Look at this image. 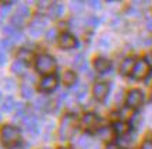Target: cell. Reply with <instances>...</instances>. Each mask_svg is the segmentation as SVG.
Here are the masks:
<instances>
[{"mask_svg":"<svg viewBox=\"0 0 152 149\" xmlns=\"http://www.w3.org/2000/svg\"><path fill=\"white\" fill-rule=\"evenodd\" d=\"M89 6H91L92 9H101V1H96V0L89 1Z\"/></svg>","mask_w":152,"mask_h":149,"instance_id":"836d02e7","label":"cell"},{"mask_svg":"<svg viewBox=\"0 0 152 149\" xmlns=\"http://www.w3.org/2000/svg\"><path fill=\"white\" fill-rule=\"evenodd\" d=\"M21 93L25 99H31L34 96V89L32 86H29L28 84H23L21 85Z\"/></svg>","mask_w":152,"mask_h":149,"instance_id":"484cf974","label":"cell"},{"mask_svg":"<svg viewBox=\"0 0 152 149\" xmlns=\"http://www.w3.org/2000/svg\"><path fill=\"white\" fill-rule=\"evenodd\" d=\"M99 117L95 114V113H85L81 118V126L88 131L96 130L98 126H99Z\"/></svg>","mask_w":152,"mask_h":149,"instance_id":"9c48e42d","label":"cell"},{"mask_svg":"<svg viewBox=\"0 0 152 149\" xmlns=\"http://www.w3.org/2000/svg\"><path fill=\"white\" fill-rule=\"evenodd\" d=\"M45 25H46V21L42 18L41 15H38V17H35V18L32 20V23H31V25H29V33L35 38L41 36L42 33H43Z\"/></svg>","mask_w":152,"mask_h":149,"instance_id":"30bf717a","label":"cell"},{"mask_svg":"<svg viewBox=\"0 0 152 149\" xmlns=\"http://www.w3.org/2000/svg\"><path fill=\"white\" fill-rule=\"evenodd\" d=\"M77 117L73 116V114H66L63 118H61V123H60L59 127V137L61 141H67L70 140L74 135L75 130H77Z\"/></svg>","mask_w":152,"mask_h":149,"instance_id":"6da1fadb","label":"cell"},{"mask_svg":"<svg viewBox=\"0 0 152 149\" xmlns=\"http://www.w3.org/2000/svg\"><path fill=\"white\" fill-rule=\"evenodd\" d=\"M106 149H120L119 145L115 144V142H109V144L106 145Z\"/></svg>","mask_w":152,"mask_h":149,"instance_id":"e575fe53","label":"cell"},{"mask_svg":"<svg viewBox=\"0 0 152 149\" xmlns=\"http://www.w3.org/2000/svg\"><path fill=\"white\" fill-rule=\"evenodd\" d=\"M57 88V78H56L55 75H46V77H43L41 81V84H39V89H41L42 92H52V91H55Z\"/></svg>","mask_w":152,"mask_h":149,"instance_id":"8fae6325","label":"cell"},{"mask_svg":"<svg viewBox=\"0 0 152 149\" xmlns=\"http://www.w3.org/2000/svg\"><path fill=\"white\" fill-rule=\"evenodd\" d=\"M112 128H113V131H115V134H117L119 137H126V135H129L130 131H131L130 123H127V121H121V120L113 123Z\"/></svg>","mask_w":152,"mask_h":149,"instance_id":"4fadbf2b","label":"cell"},{"mask_svg":"<svg viewBox=\"0 0 152 149\" xmlns=\"http://www.w3.org/2000/svg\"><path fill=\"white\" fill-rule=\"evenodd\" d=\"M98 137L102 141H109L110 142L112 138L115 137V131H113L112 127H101V128H98Z\"/></svg>","mask_w":152,"mask_h":149,"instance_id":"ac0fdd59","label":"cell"},{"mask_svg":"<svg viewBox=\"0 0 152 149\" xmlns=\"http://www.w3.org/2000/svg\"><path fill=\"white\" fill-rule=\"evenodd\" d=\"M83 6H84L83 1H73L71 3V9H73V11H80L83 9Z\"/></svg>","mask_w":152,"mask_h":149,"instance_id":"4dcf8cb0","label":"cell"},{"mask_svg":"<svg viewBox=\"0 0 152 149\" xmlns=\"http://www.w3.org/2000/svg\"><path fill=\"white\" fill-rule=\"evenodd\" d=\"M0 120H1V116H0Z\"/></svg>","mask_w":152,"mask_h":149,"instance_id":"60d3db41","label":"cell"},{"mask_svg":"<svg viewBox=\"0 0 152 149\" xmlns=\"http://www.w3.org/2000/svg\"><path fill=\"white\" fill-rule=\"evenodd\" d=\"M98 24H99V20H98L96 17H89V18L87 20V25H88V27H92V28H95Z\"/></svg>","mask_w":152,"mask_h":149,"instance_id":"f546056e","label":"cell"},{"mask_svg":"<svg viewBox=\"0 0 152 149\" xmlns=\"http://www.w3.org/2000/svg\"><path fill=\"white\" fill-rule=\"evenodd\" d=\"M85 93H87V86L85 85H78L75 88V98L77 99H83L85 96Z\"/></svg>","mask_w":152,"mask_h":149,"instance_id":"83f0119b","label":"cell"},{"mask_svg":"<svg viewBox=\"0 0 152 149\" xmlns=\"http://www.w3.org/2000/svg\"><path fill=\"white\" fill-rule=\"evenodd\" d=\"M135 61L133 57H126L124 60L121 61V64H120V74L124 75V77H127V75H131V73H133L134 70V65H135Z\"/></svg>","mask_w":152,"mask_h":149,"instance_id":"9a60e30c","label":"cell"},{"mask_svg":"<svg viewBox=\"0 0 152 149\" xmlns=\"http://www.w3.org/2000/svg\"><path fill=\"white\" fill-rule=\"evenodd\" d=\"M60 149H73V148H60Z\"/></svg>","mask_w":152,"mask_h":149,"instance_id":"f35d334b","label":"cell"},{"mask_svg":"<svg viewBox=\"0 0 152 149\" xmlns=\"http://www.w3.org/2000/svg\"><path fill=\"white\" fill-rule=\"evenodd\" d=\"M89 145H91V140L88 138L87 135H83V137L78 140V146H80V148L88 149V148H89Z\"/></svg>","mask_w":152,"mask_h":149,"instance_id":"4316f807","label":"cell"},{"mask_svg":"<svg viewBox=\"0 0 152 149\" xmlns=\"http://www.w3.org/2000/svg\"><path fill=\"white\" fill-rule=\"evenodd\" d=\"M23 123H24V126H25V128H27V131L29 134L37 135L38 132H39V123H38V118L35 116L28 114V116H25L23 118Z\"/></svg>","mask_w":152,"mask_h":149,"instance_id":"7c38bea8","label":"cell"},{"mask_svg":"<svg viewBox=\"0 0 152 149\" xmlns=\"http://www.w3.org/2000/svg\"><path fill=\"white\" fill-rule=\"evenodd\" d=\"M13 45H14V42H13V41H10V39H7V38L3 41V49H6V50L11 49V47H13Z\"/></svg>","mask_w":152,"mask_h":149,"instance_id":"1f68e13d","label":"cell"},{"mask_svg":"<svg viewBox=\"0 0 152 149\" xmlns=\"http://www.w3.org/2000/svg\"><path fill=\"white\" fill-rule=\"evenodd\" d=\"M35 68L45 77L52 75L56 70V59L50 55H39L35 60Z\"/></svg>","mask_w":152,"mask_h":149,"instance_id":"3957f363","label":"cell"},{"mask_svg":"<svg viewBox=\"0 0 152 149\" xmlns=\"http://www.w3.org/2000/svg\"><path fill=\"white\" fill-rule=\"evenodd\" d=\"M141 149H152V141L151 140L144 141L142 145H141Z\"/></svg>","mask_w":152,"mask_h":149,"instance_id":"d6a6232c","label":"cell"},{"mask_svg":"<svg viewBox=\"0 0 152 149\" xmlns=\"http://www.w3.org/2000/svg\"><path fill=\"white\" fill-rule=\"evenodd\" d=\"M35 107L39 109V110H43V112H48V110H50L52 107V100L46 96H39V98L35 100Z\"/></svg>","mask_w":152,"mask_h":149,"instance_id":"e0dca14e","label":"cell"},{"mask_svg":"<svg viewBox=\"0 0 152 149\" xmlns=\"http://www.w3.org/2000/svg\"><path fill=\"white\" fill-rule=\"evenodd\" d=\"M61 11H63V7L60 3H52V6L48 10V15L50 18H59L61 15Z\"/></svg>","mask_w":152,"mask_h":149,"instance_id":"7402d4cb","label":"cell"},{"mask_svg":"<svg viewBox=\"0 0 152 149\" xmlns=\"http://www.w3.org/2000/svg\"><path fill=\"white\" fill-rule=\"evenodd\" d=\"M78 45L77 42V38L71 35L70 32H63L59 35V46L64 50H70V49H74V47Z\"/></svg>","mask_w":152,"mask_h":149,"instance_id":"ba28073f","label":"cell"},{"mask_svg":"<svg viewBox=\"0 0 152 149\" xmlns=\"http://www.w3.org/2000/svg\"><path fill=\"white\" fill-rule=\"evenodd\" d=\"M0 140H1V142H3L4 146L13 148V146H15V145L20 142V140H21V131H20L17 127L6 124V126H3L1 130H0Z\"/></svg>","mask_w":152,"mask_h":149,"instance_id":"7a4b0ae2","label":"cell"},{"mask_svg":"<svg viewBox=\"0 0 152 149\" xmlns=\"http://www.w3.org/2000/svg\"><path fill=\"white\" fill-rule=\"evenodd\" d=\"M0 102H1V93H0Z\"/></svg>","mask_w":152,"mask_h":149,"instance_id":"ab89813d","label":"cell"},{"mask_svg":"<svg viewBox=\"0 0 152 149\" xmlns=\"http://www.w3.org/2000/svg\"><path fill=\"white\" fill-rule=\"evenodd\" d=\"M11 149H21V148H18V146H13Z\"/></svg>","mask_w":152,"mask_h":149,"instance_id":"74e56055","label":"cell"},{"mask_svg":"<svg viewBox=\"0 0 152 149\" xmlns=\"http://www.w3.org/2000/svg\"><path fill=\"white\" fill-rule=\"evenodd\" d=\"M109 91H110V85L107 84L106 81H99V82H96L94 85V89H92L94 98L96 100H99V102H103L107 98Z\"/></svg>","mask_w":152,"mask_h":149,"instance_id":"52a82bcc","label":"cell"},{"mask_svg":"<svg viewBox=\"0 0 152 149\" xmlns=\"http://www.w3.org/2000/svg\"><path fill=\"white\" fill-rule=\"evenodd\" d=\"M94 67H95V70H96L98 73L103 74V73H107V71L112 68V63L109 59L99 56L95 59V61H94Z\"/></svg>","mask_w":152,"mask_h":149,"instance_id":"5bb4252c","label":"cell"},{"mask_svg":"<svg viewBox=\"0 0 152 149\" xmlns=\"http://www.w3.org/2000/svg\"><path fill=\"white\" fill-rule=\"evenodd\" d=\"M11 71L17 75H24L27 73V64L20 60H15L13 64H11Z\"/></svg>","mask_w":152,"mask_h":149,"instance_id":"44dd1931","label":"cell"},{"mask_svg":"<svg viewBox=\"0 0 152 149\" xmlns=\"http://www.w3.org/2000/svg\"><path fill=\"white\" fill-rule=\"evenodd\" d=\"M144 103V93L140 89H131L126 98V106L130 109H138Z\"/></svg>","mask_w":152,"mask_h":149,"instance_id":"8992f818","label":"cell"},{"mask_svg":"<svg viewBox=\"0 0 152 149\" xmlns=\"http://www.w3.org/2000/svg\"><path fill=\"white\" fill-rule=\"evenodd\" d=\"M61 78H63L64 85H67V86H73V85L77 84V74H75L74 71H71V70L64 71Z\"/></svg>","mask_w":152,"mask_h":149,"instance_id":"ffe728a7","label":"cell"},{"mask_svg":"<svg viewBox=\"0 0 152 149\" xmlns=\"http://www.w3.org/2000/svg\"><path fill=\"white\" fill-rule=\"evenodd\" d=\"M28 17H29V10H28V7L27 6H20L18 9H17V11H15L13 14V17H11V25L17 29L21 28V27L25 25Z\"/></svg>","mask_w":152,"mask_h":149,"instance_id":"5b68a950","label":"cell"},{"mask_svg":"<svg viewBox=\"0 0 152 149\" xmlns=\"http://www.w3.org/2000/svg\"><path fill=\"white\" fill-rule=\"evenodd\" d=\"M4 61H6V55L1 50H0V64H3Z\"/></svg>","mask_w":152,"mask_h":149,"instance_id":"d590c367","label":"cell"},{"mask_svg":"<svg viewBox=\"0 0 152 149\" xmlns=\"http://www.w3.org/2000/svg\"><path fill=\"white\" fill-rule=\"evenodd\" d=\"M119 114H120V120H121V121H127V123H129V120H131V118L134 117V110L126 106V107H123V109L120 110Z\"/></svg>","mask_w":152,"mask_h":149,"instance_id":"cb8c5ba5","label":"cell"},{"mask_svg":"<svg viewBox=\"0 0 152 149\" xmlns=\"http://www.w3.org/2000/svg\"><path fill=\"white\" fill-rule=\"evenodd\" d=\"M74 67L77 68V70H81V71H85L87 70V61L84 59V55L83 53H80L77 56L74 57Z\"/></svg>","mask_w":152,"mask_h":149,"instance_id":"603a6c76","label":"cell"},{"mask_svg":"<svg viewBox=\"0 0 152 149\" xmlns=\"http://www.w3.org/2000/svg\"><path fill=\"white\" fill-rule=\"evenodd\" d=\"M34 59V53L27 47H21L18 52H17V60L23 61L27 64L28 61H31Z\"/></svg>","mask_w":152,"mask_h":149,"instance_id":"d6986e66","label":"cell"},{"mask_svg":"<svg viewBox=\"0 0 152 149\" xmlns=\"http://www.w3.org/2000/svg\"><path fill=\"white\" fill-rule=\"evenodd\" d=\"M3 32H4V35L7 36V39L13 41V42H17V41H20V39L23 38L21 32H20L17 28H14L13 25H7V27H4Z\"/></svg>","mask_w":152,"mask_h":149,"instance_id":"2e32d148","label":"cell"},{"mask_svg":"<svg viewBox=\"0 0 152 149\" xmlns=\"http://www.w3.org/2000/svg\"><path fill=\"white\" fill-rule=\"evenodd\" d=\"M151 73V67H149V63H148L145 59H140V60L135 61V65H134V70L131 73L134 79H145Z\"/></svg>","mask_w":152,"mask_h":149,"instance_id":"277c9868","label":"cell"},{"mask_svg":"<svg viewBox=\"0 0 152 149\" xmlns=\"http://www.w3.org/2000/svg\"><path fill=\"white\" fill-rule=\"evenodd\" d=\"M14 106H15V102H14L13 96H7V98L3 100V103H1V109H3L4 112H10V110H13Z\"/></svg>","mask_w":152,"mask_h":149,"instance_id":"d4e9b609","label":"cell"},{"mask_svg":"<svg viewBox=\"0 0 152 149\" xmlns=\"http://www.w3.org/2000/svg\"><path fill=\"white\" fill-rule=\"evenodd\" d=\"M56 36H57V29H56V28H52V29H49V31H48L46 39L49 41V42H50V41H53Z\"/></svg>","mask_w":152,"mask_h":149,"instance_id":"f1b7e54d","label":"cell"},{"mask_svg":"<svg viewBox=\"0 0 152 149\" xmlns=\"http://www.w3.org/2000/svg\"><path fill=\"white\" fill-rule=\"evenodd\" d=\"M147 27L149 31H152V18L149 17V18H147Z\"/></svg>","mask_w":152,"mask_h":149,"instance_id":"8d00e7d4","label":"cell"}]
</instances>
